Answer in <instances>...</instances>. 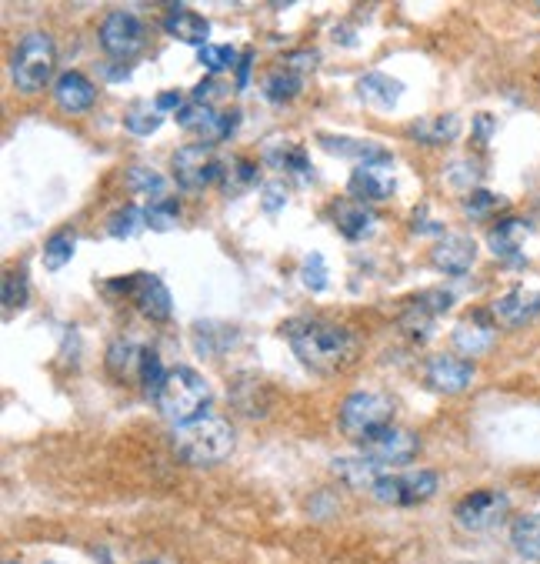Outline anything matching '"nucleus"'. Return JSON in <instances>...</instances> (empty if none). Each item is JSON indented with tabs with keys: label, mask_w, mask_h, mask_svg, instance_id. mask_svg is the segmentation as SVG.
Instances as JSON below:
<instances>
[{
	"label": "nucleus",
	"mask_w": 540,
	"mask_h": 564,
	"mask_svg": "<svg viewBox=\"0 0 540 564\" xmlns=\"http://www.w3.org/2000/svg\"><path fill=\"white\" fill-rule=\"evenodd\" d=\"M284 338L290 344V351L297 354V361L320 374L344 371L347 364L357 358L354 331L340 328V324H330V321H310V318L287 321Z\"/></svg>",
	"instance_id": "obj_1"
},
{
	"label": "nucleus",
	"mask_w": 540,
	"mask_h": 564,
	"mask_svg": "<svg viewBox=\"0 0 540 564\" xmlns=\"http://www.w3.org/2000/svg\"><path fill=\"white\" fill-rule=\"evenodd\" d=\"M237 444V434L230 428L227 418L220 414H204V418L184 424V428H174V438H170V448L180 461L187 464H220L224 458H230Z\"/></svg>",
	"instance_id": "obj_2"
},
{
	"label": "nucleus",
	"mask_w": 540,
	"mask_h": 564,
	"mask_svg": "<svg viewBox=\"0 0 540 564\" xmlns=\"http://www.w3.org/2000/svg\"><path fill=\"white\" fill-rule=\"evenodd\" d=\"M154 404L174 428H184V424L207 414L210 384L204 381V374H197L194 368H187V364H177V368L167 371L164 384H160V391L154 394Z\"/></svg>",
	"instance_id": "obj_3"
},
{
	"label": "nucleus",
	"mask_w": 540,
	"mask_h": 564,
	"mask_svg": "<svg viewBox=\"0 0 540 564\" xmlns=\"http://www.w3.org/2000/svg\"><path fill=\"white\" fill-rule=\"evenodd\" d=\"M57 71V44L44 31H30L17 41L10 57V81L20 94H37Z\"/></svg>",
	"instance_id": "obj_4"
},
{
	"label": "nucleus",
	"mask_w": 540,
	"mask_h": 564,
	"mask_svg": "<svg viewBox=\"0 0 540 564\" xmlns=\"http://www.w3.org/2000/svg\"><path fill=\"white\" fill-rule=\"evenodd\" d=\"M394 411H397L394 398H387L384 391H354L340 404L337 421H340V431H344L350 441L364 444L390 428Z\"/></svg>",
	"instance_id": "obj_5"
},
{
	"label": "nucleus",
	"mask_w": 540,
	"mask_h": 564,
	"mask_svg": "<svg viewBox=\"0 0 540 564\" xmlns=\"http://www.w3.org/2000/svg\"><path fill=\"white\" fill-rule=\"evenodd\" d=\"M437 491V474L434 471H407V474H384L374 484V498L390 508H410V504H424L434 498Z\"/></svg>",
	"instance_id": "obj_6"
},
{
	"label": "nucleus",
	"mask_w": 540,
	"mask_h": 564,
	"mask_svg": "<svg viewBox=\"0 0 540 564\" xmlns=\"http://www.w3.org/2000/svg\"><path fill=\"white\" fill-rule=\"evenodd\" d=\"M510 511V498L500 491H470L457 501L454 518L464 531L470 534H484L490 528H497L500 521L507 518Z\"/></svg>",
	"instance_id": "obj_7"
},
{
	"label": "nucleus",
	"mask_w": 540,
	"mask_h": 564,
	"mask_svg": "<svg viewBox=\"0 0 540 564\" xmlns=\"http://www.w3.org/2000/svg\"><path fill=\"white\" fill-rule=\"evenodd\" d=\"M174 177L184 191H204L224 177V164L210 151V144H187L174 154Z\"/></svg>",
	"instance_id": "obj_8"
},
{
	"label": "nucleus",
	"mask_w": 540,
	"mask_h": 564,
	"mask_svg": "<svg viewBox=\"0 0 540 564\" xmlns=\"http://www.w3.org/2000/svg\"><path fill=\"white\" fill-rule=\"evenodd\" d=\"M417 451H420V438H417L414 431L397 428V424H390V428L380 431L377 438H370V441L360 444V454H364L370 464H377L380 471L414 461Z\"/></svg>",
	"instance_id": "obj_9"
},
{
	"label": "nucleus",
	"mask_w": 540,
	"mask_h": 564,
	"mask_svg": "<svg viewBox=\"0 0 540 564\" xmlns=\"http://www.w3.org/2000/svg\"><path fill=\"white\" fill-rule=\"evenodd\" d=\"M100 47L114 61H130L144 47V24L130 11H110L100 24Z\"/></svg>",
	"instance_id": "obj_10"
},
{
	"label": "nucleus",
	"mask_w": 540,
	"mask_h": 564,
	"mask_svg": "<svg viewBox=\"0 0 540 564\" xmlns=\"http://www.w3.org/2000/svg\"><path fill=\"white\" fill-rule=\"evenodd\" d=\"M177 124L184 127V131L197 134L200 144H214V141H224V137L234 134L237 114H220L217 107H210V104L187 101L177 111Z\"/></svg>",
	"instance_id": "obj_11"
},
{
	"label": "nucleus",
	"mask_w": 540,
	"mask_h": 564,
	"mask_svg": "<svg viewBox=\"0 0 540 564\" xmlns=\"http://www.w3.org/2000/svg\"><path fill=\"white\" fill-rule=\"evenodd\" d=\"M394 174H390V154L370 157V161L357 164L354 174H350V197L360 204H374V201H387L394 194Z\"/></svg>",
	"instance_id": "obj_12"
},
{
	"label": "nucleus",
	"mask_w": 540,
	"mask_h": 564,
	"mask_svg": "<svg viewBox=\"0 0 540 564\" xmlns=\"http://www.w3.org/2000/svg\"><path fill=\"white\" fill-rule=\"evenodd\" d=\"M424 378L437 394H460L474 381V364L457 358V354H434L424 364Z\"/></svg>",
	"instance_id": "obj_13"
},
{
	"label": "nucleus",
	"mask_w": 540,
	"mask_h": 564,
	"mask_svg": "<svg viewBox=\"0 0 540 564\" xmlns=\"http://www.w3.org/2000/svg\"><path fill=\"white\" fill-rule=\"evenodd\" d=\"M540 314V291H530V288H514L507 291L504 298L494 301V308H490V318L500 328H524Z\"/></svg>",
	"instance_id": "obj_14"
},
{
	"label": "nucleus",
	"mask_w": 540,
	"mask_h": 564,
	"mask_svg": "<svg viewBox=\"0 0 540 564\" xmlns=\"http://www.w3.org/2000/svg\"><path fill=\"white\" fill-rule=\"evenodd\" d=\"M430 261L444 274H467L477 261V244L467 234H444L430 247Z\"/></svg>",
	"instance_id": "obj_15"
},
{
	"label": "nucleus",
	"mask_w": 540,
	"mask_h": 564,
	"mask_svg": "<svg viewBox=\"0 0 540 564\" xmlns=\"http://www.w3.org/2000/svg\"><path fill=\"white\" fill-rule=\"evenodd\" d=\"M97 101V87L90 77H84L80 71H67L57 77L54 84V104L60 107L64 114L77 117V114H87L90 107Z\"/></svg>",
	"instance_id": "obj_16"
},
{
	"label": "nucleus",
	"mask_w": 540,
	"mask_h": 564,
	"mask_svg": "<svg viewBox=\"0 0 540 564\" xmlns=\"http://www.w3.org/2000/svg\"><path fill=\"white\" fill-rule=\"evenodd\" d=\"M494 331H497V324L490 318V311H474L454 328V348L460 354H470V358L484 354L490 351V344H494Z\"/></svg>",
	"instance_id": "obj_17"
},
{
	"label": "nucleus",
	"mask_w": 540,
	"mask_h": 564,
	"mask_svg": "<svg viewBox=\"0 0 540 564\" xmlns=\"http://www.w3.org/2000/svg\"><path fill=\"white\" fill-rule=\"evenodd\" d=\"M527 234H530V224L527 221H520V217H507V221H500V224L490 227L487 244H490V251H494L497 257H504V261L524 264V257H520V247H524Z\"/></svg>",
	"instance_id": "obj_18"
},
{
	"label": "nucleus",
	"mask_w": 540,
	"mask_h": 564,
	"mask_svg": "<svg viewBox=\"0 0 540 564\" xmlns=\"http://www.w3.org/2000/svg\"><path fill=\"white\" fill-rule=\"evenodd\" d=\"M147 344H140L137 338H114V344L107 348V368L114 378L120 381H134L140 378V368H144L147 358Z\"/></svg>",
	"instance_id": "obj_19"
},
{
	"label": "nucleus",
	"mask_w": 540,
	"mask_h": 564,
	"mask_svg": "<svg viewBox=\"0 0 540 564\" xmlns=\"http://www.w3.org/2000/svg\"><path fill=\"white\" fill-rule=\"evenodd\" d=\"M164 31L170 37H177V41L194 44L200 51L210 37V24L200 14L190 11V7H170V11L164 14Z\"/></svg>",
	"instance_id": "obj_20"
},
{
	"label": "nucleus",
	"mask_w": 540,
	"mask_h": 564,
	"mask_svg": "<svg viewBox=\"0 0 540 564\" xmlns=\"http://www.w3.org/2000/svg\"><path fill=\"white\" fill-rule=\"evenodd\" d=\"M330 217H334L337 231L347 237V241H360L367 237V231L374 227V211L360 201H334L330 204Z\"/></svg>",
	"instance_id": "obj_21"
},
{
	"label": "nucleus",
	"mask_w": 540,
	"mask_h": 564,
	"mask_svg": "<svg viewBox=\"0 0 540 564\" xmlns=\"http://www.w3.org/2000/svg\"><path fill=\"white\" fill-rule=\"evenodd\" d=\"M137 311L150 321H167L170 318V294L160 277H140L134 288Z\"/></svg>",
	"instance_id": "obj_22"
},
{
	"label": "nucleus",
	"mask_w": 540,
	"mask_h": 564,
	"mask_svg": "<svg viewBox=\"0 0 540 564\" xmlns=\"http://www.w3.org/2000/svg\"><path fill=\"white\" fill-rule=\"evenodd\" d=\"M334 474L354 491H374V484L384 478V471H380L377 464H370L364 454H360V458H337Z\"/></svg>",
	"instance_id": "obj_23"
},
{
	"label": "nucleus",
	"mask_w": 540,
	"mask_h": 564,
	"mask_svg": "<svg viewBox=\"0 0 540 564\" xmlns=\"http://www.w3.org/2000/svg\"><path fill=\"white\" fill-rule=\"evenodd\" d=\"M357 91L364 101L370 104H377V107H394L397 104V97L404 94V84L394 81V77H387V74H380V71H370L364 74L357 81Z\"/></svg>",
	"instance_id": "obj_24"
},
{
	"label": "nucleus",
	"mask_w": 540,
	"mask_h": 564,
	"mask_svg": "<svg viewBox=\"0 0 540 564\" xmlns=\"http://www.w3.org/2000/svg\"><path fill=\"white\" fill-rule=\"evenodd\" d=\"M510 541L520 558L540 564V514H520L510 528Z\"/></svg>",
	"instance_id": "obj_25"
},
{
	"label": "nucleus",
	"mask_w": 540,
	"mask_h": 564,
	"mask_svg": "<svg viewBox=\"0 0 540 564\" xmlns=\"http://www.w3.org/2000/svg\"><path fill=\"white\" fill-rule=\"evenodd\" d=\"M460 134V124L454 114L447 117H430V121H417L410 127V137L420 144H450Z\"/></svg>",
	"instance_id": "obj_26"
},
{
	"label": "nucleus",
	"mask_w": 540,
	"mask_h": 564,
	"mask_svg": "<svg viewBox=\"0 0 540 564\" xmlns=\"http://www.w3.org/2000/svg\"><path fill=\"white\" fill-rule=\"evenodd\" d=\"M434 318H437V311L430 308L424 298H417L404 314H400L397 324H400V331H404L410 341H424L430 334V328H434Z\"/></svg>",
	"instance_id": "obj_27"
},
{
	"label": "nucleus",
	"mask_w": 540,
	"mask_h": 564,
	"mask_svg": "<svg viewBox=\"0 0 540 564\" xmlns=\"http://www.w3.org/2000/svg\"><path fill=\"white\" fill-rule=\"evenodd\" d=\"M300 87H304V81H300V71H290V67H284V71H274L267 77L264 91H267L270 101L284 104V101H290V97L300 94Z\"/></svg>",
	"instance_id": "obj_28"
},
{
	"label": "nucleus",
	"mask_w": 540,
	"mask_h": 564,
	"mask_svg": "<svg viewBox=\"0 0 540 564\" xmlns=\"http://www.w3.org/2000/svg\"><path fill=\"white\" fill-rule=\"evenodd\" d=\"M74 251H77V234L74 231H57L44 247V261H47L50 271H60V267L74 257Z\"/></svg>",
	"instance_id": "obj_29"
},
{
	"label": "nucleus",
	"mask_w": 540,
	"mask_h": 564,
	"mask_svg": "<svg viewBox=\"0 0 540 564\" xmlns=\"http://www.w3.org/2000/svg\"><path fill=\"white\" fill-rule=\"evenodd\" d=\"M180 221V204L177 201H150L144 207V224L150 231H170V227H177Z\"/></svg>",
	"instance_id": "obj_30"
},
{
	"label": "nucleus",
	"mask_w": 540,
	"mask_h": 564,
	"mask_svg": "<svg viewBox=\"0 0 540 564\" xmlns=\"http://www.w3.org/2000/svg\"><path fill=\"white\" fill-rule=\"evenodd\" d=\"M197 61L204 64L207 71L220 74V71H230L234 64H240V57H237V51L230 44H204L197 51Z\"/></svg>",
	"instance_id": "obj_31"
},
{
	"label": "nucleus",
	"mask_w": 540,
	"mask_h": 564,
	"mask_svg": "<svg viewBox=\"0 0 540 564\" xmlns=\"http://www.w3.org/2000/svg\"><path fill=\"white\" fill-rule=\"evenodd\" d=\"M504 204H507L504 197H497V194L484 191V187H477V191H470V197L464 201V214L470 217V221H487V217L497 214Z\"/></svg>",
	"instance_id": "obj_32"
},
{
	"label": "nucleus",
	"mask_w": 540,
	"mask_h": 564,
	"mask_svg": "<svg viewBox=\"0 0 540 564\" xmlns=\"http://www.w3.org/2000/svg\"><path fill=\"white\" fill-rule=\"evenodd\" d=\"M320 144L327 147V151H334V154H344V157H364V161H370V157H380V154H387L384 147H377V144H364V141H350V137H320Z\"/></svg>",
	"instance_id": "obj_33"
},
{
	"label": "nucleus",
	"mask_w": 540,
	"mask_h": 564,
	"mask_svg": "<svg viewBox=\"0 0 540 564\" xmlns=\"http://www.w3.org/2000/svg\"><path fill=\"white\" fill-rule=\"evenodd\" d=\"M124 124H127L130 134L147 137V134H154L157 127H160V111H157V107H150V104H134L127 111Z\"/></svg>",
	"instance_id": "obj_34"
},
{
	"label": "nucleus",
	"mask_w": 540,
	"mask_h": 564,
	"mask_svg": "<svg viewBox=\"0 0 540 564\" xmlns=\"http://www.w3.org/2000/svg\"><path fill=\"white\" fill-rule=\"evenodd\" d=\"M267 161L284 171H297L300 177H314V167L307 164L304 147H284V151H267Z\"/></svg>",
	"instance_id": "obj_35"
},
{
	"label": "nucleus",
	"mask_w": 540,
	"mask_h": 564,
	"mask_svg": "<svg viewBox=\"0 0 540 564\" xmlns=\"http://www.w3.org/2000/svg\"><path fill=\"white\" fill-rule=\"evenodd\" d=\"M127 187L134 194H164V177L157 171H150V167H130L127 171Z\"/></svg>",
	"instance_id": "obj_36"
},
{
	"label": "nucleus",
	"mask_w": 540,
	"mask_h": 564,
	"mask_svg": "<svg viewBox=\"0 0 540 564\" xmlns=\"http://www.w3.org/2000/svg\"><path fill=\"white\" fill-rule=\"evenodd\" d=\"M164 378H167L164 364H160L157 351L150 348V351H147V358H144V368H140V384H144L147 398H154V394L160 391V384H164Z\"/></svg>",
	"instance_id": "obj_37"
},
{
	"label": "nucleus",
	"mask_w": 540,
	"mask_h": 564,
	"mask_svg": "<svg viewBox=\"0 0 540 564\" xmlns=\"http://www.w3.org/2000/svg\"><path fill=\"white\" fill-rule=\"evenodd\" d=\"M27 274L20 271V274H7L4 277V311H17V308H24L27 304Z\"/></svg>",
	"instance_id": "obj_38"
},
{
	"label": "nucleus",
	"mask_w": 540,
	"mask_h": 564,
	"mask_svg": "<svg viewBox=\"0 0 540 564\" xmlns=\"http://www.w3.org/2000/svg\"><path fill=\"white\" fill-rule=\"evenodd\" d=\"M137 224H144V211H137V207H120L107 221V231L114 237H130L137 231Z\"/></svg>",
	"instance_id": "obj_39"
},
{
	"label": "nucleus",
	"mask_w": 540,
	"mask_h": 564,
	"mask_svg": "<svg viewBox=\"0 0 540 564\" xmlns=\"http://www.w3.org/2000/svg\"><path fill=\"white\" fill-rule=\"evenodd\" d=\"M224 191L227 194H244L247 187H254V181H257V167L250 164V161H237L234 164V174H227L224 177Z\"/></svg>",
	"instance_id": "obj_40"
},
{
	"label": "nucleus",
	"mask_w": 540,
	"mask_h": 564,
	"mask_svg": "<svg viewBox=\"0 0 540 564\" xmlns=\"http://www.w3.org/2000/svg\"><path fill=\"white\" fill-rule=\"evenodd\" d=\"M300 277H304V284L310 291H324L327 288V267H324V257L320 254H310L304 267H300Z\"/></svg>",
	"instance_id": "obj_41"
},
{
	"label": "nucleus",
	"mask_w": 540,
	"mask_h": 564,
	"mask_svg": "<svg viewBox=\"0 0 540 564\" xmlns=\"http://www.w3.org/2000/svg\"><path fill=\"white\" fill-rule=\"evenodd\" d=\"M154 107H157V111L160 114H164V111H180V107H184V97H180L177 91H160L157 97H154Z\"/></svg>",
	"instance_id": "obj_42"
},
{
	"label": "nucleus",
	"mask_w": 540,
	"mask_h": 564,
	"mask_svg": "<svg viewBox=\"0 0 540 564\" xmlns=\"http://www.w3.org/2000/svg\"><path fill=\"white\" fill-rule=\"evenodd\" d=\"M250 61H254V54H250V51L240 57V64H237V87H244L250 81Z\"/></svg>",
	"instance_id": "obj_43"
},
{
	"label": "nucleus",
	"mask_w": 540,
	"mask_h": 564,
	"mask_svg": "<svg viewBox=\"0 0 540 564\" xmlns=\"http://www.w3.org/2000/svg\"><path fill=\"white\" fill-rule=\"evenodd\" d=\"M490 124H494V121H490L487 114H480V117H477V137H487V134H490Z\"/></svg>",
	"instance_id": "obj_44"
},
{
	"label": "nucleus",
	"mask_w": 540,
	"mask_h": 564,
	"mask_svg": "<svg viewBox=\"0 0 540 564\" xmlns=\"http://www.w3.org/2000/svg\"><path fill=\"white\" fill-rule=\"evenodd\" d=\"M140 564H164V561H140Z\"/></svg>",
	"instance_id": "obj_45"
},
{
	"label": "nucleus",
	"mask_w": 540,
	"mask_h": 564,
	"mask_svg": "<svg viewBox=\"0 0 540 564\" xmlns=\"http://www.w3.org/2000/svg\"><path fill=\"white\" fill-rule=\"evenodd\" d=\"M7 564H20V561H7Z\"/></svg>",
	"instance_id": "obj_46"
}]
</instances>
